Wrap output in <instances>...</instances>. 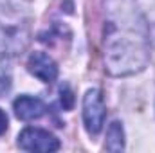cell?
I'll list each match as a JSON object with an SVG mask.
<instances>
[{"label":"cell","mask_w":155,"mask_h":153,"mask_svg":"<svg viewBox=\"0 0 155 153\" xmlns=\"http://www.w3.org/2000/svg\"><path fill=\"white\" fill-rule=\"evenodd\" d=\"M29 45V25L11 7L0 5V54L16 56Z\"/></svg>","instance_id":"7a4b0ae2"},{"label":"cell","mask_w":155,"mask_h":153,"mask_svg":"<svg viewBox=\"0 0 155 153\" xmlns=\"http://www.w3.org/2000/svg\"><path fill=\"white\" fill-rule=\"evenodd\" d=\"M18 148L24 151L51 153L60 150V141L41 128H25L18 135Z\"/></svg>","instance_id":"277c9868"},{"label":"cell","mask_w":155,"mask_h":153,"mask_svg":"<svg viewBox=\"0 0 155 153\" xmlns=\"http://www.w3.org/2000/svg\"><path fill=\"white\" fill-rule=\"evenodd\" d=\"M103 58L110 76L141 72L150 61V31L137 0H103Z\"/></svg>","instance_id":"6da1fadb"},{"label":"cell","mask_w":155,"mask_h":153,"mask_svg":"<svg viewBox=\"0 0 155 153\" xmlns=\"http://www.w3.org/2000/svg\"><path fill=\"white\" fill-rule=\"evenodd\" d=\"M60 94H61V106H63V110H71L74 106V96H72V90L69 88V85H61L60 86Z\"/></svg>","instance_id":"ba28073f"},{"label":"cell","mask_w":155,"mask_h":153,"mask_svg":"<svg viewBox=\"0 0 155 153\" xmlns=\"http://www.w3.org/2000/svg\"><path fill=\"white\" fill-rule=\"evenodd\" d=\"M27 70L43 83H52L58 77V65L56 61L45 52H33L27 60Z\"/></svg>","instance_id":"5b68a950"},{"label":"cell","mask_w":155,"mask_h":153,"mask_svg":"<svg viewBox=\"0 0 155 153\" xmlns=\"http://www.w3.org/2000/svg\"><path fill=\"white\" fill-rule=\"evenodd\" d=\"M13 110H15V115L20 121H35V119H40L45 114L47 108H45V103L40 97L25 94V96H20V97L15 99Z\"/></svg>","instance_id":"8992f818"},{"label":"cell","mask_w":155,"mask_h":153,"mask_svg":"<svg viewBox=\"0 0 155 153\" xmlns=\"http://www.w3.org/2000/svg\"><path fill=\"white\" fill-rule=\"evenodd\" d=\"M5 130H7V115H5V112L0 108V135L5 133Z\"/></svg>","instance_id":"9c48e42d"},{"label":"cell","mask_w":155,"mask_h":153,"mask_svg":"<svg viewBox=\"0 0 155 153\" xmlns=\"http://www.w3.org/2000/svg\"><path fill=\"white\" fill-rule=\"evenodd\" d=\"M105 115H107V108L101 92L97 88L87 90V94L83 96V122L88 135L92 137L99 135L105 124Z\"/></svg>","instance_id":"3957f363"},{"label":"cell","mask_w":155,"mask_h":153,"mask_svg":"<svg viewBox=\"0 0 155 153\" xmlns=\"http://www.w3.org/2000/svg\"><path fill=\"white\" fill-rule=\"evenodd\" d=\"M105 150H108V151H123L124 150V130L119 121H112L107 130Z\"/></svg>","instance_id":"52a82bcc"}]
</instances>
